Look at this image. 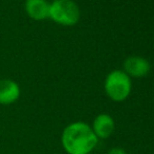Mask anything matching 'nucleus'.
Returning a JSON list of instances; mask_svg holds the SVG:
<instances>
[{"label":"nucleus","mask_w":154,"mask_h":154,"mask_svg":"<svg viewBox=\"0 0 154 154\" xmlns=\"http://www.w3.org/2000/svg\"><path fill=\"white\" fill-rule=\"evenodd\" d=\"M62 144L68 154H88L97 144V136L85 123H73L65 128Z\"/></svg>","instance_id":"f257e3e1"},{"label":"nucleus","mask_w":154,"mask_h":154,"mask_svg":"<svg viewBox=\"0 0 154 154\" xmlns=\"http://www.w3.org/2000/svg\"><path fill=\"white\" fill-rule=\"evenodd\" d=\"M63 25H73L79 21V6L72 0H54L49 5V17Z\"/></svg>","instance_id":"f03ea898"},{"label":"nucleus","mask_w":154,"mask_h":154,"mask_svg":"<svg viewBox=\"0 0 154 154\" xmlns=\"http://www.w3.org/2000/svg\"><path fill=\"white\" fill-rule=\"evenodd\" d=\"M105 88L108 95L114 101H123L128 97L131 89L130 79L123 71H112L108 75L105 83Z\"/></svg>","instance_id":"7ed1b4c3"},{"label":"nucleus","mask_w":154,"mask_h":154,"mask_svg":"<svg viewBox=\"0 0 154 154\" xmlns=\"http://www.w3.org/2000/svg\"><path fill=\"white\" fill-rule=\"evenodd\" d=\"M20 97V87L10 79L0 80V104L8 105L17 101Z\"/></svg>","instance_id":"20e7f679"},{"label":"nucleus","mask_w":154,"mask_h":154,"mask_svg":"<svg viewBox=\"0 0 154 154\" xmlns=\"http://www.w3.org/2000/svg\"><path fill=\"white\" fill-rule=\"evenodd\" d=\"M49 5L47 0H26L25 11L34 20H43L49 17Z\"/></svg>","instance_id":"39448f33"},{"label":"nucleus","mask_w":154,"mask_h":154,"mask_svg":"<svg viewBox=\"0 0 154 154\" xmlns=\"http://www.w3.org/2000/svg\"><path fill=\"white\" fill-rule=\"evenodd\" d=\"M93 132L97 136L106 138L114 130V122L108 114H101L97 116L93 122Z\"/></svg>","instance_id":"423d86ee"},{"label":"nucleus","mask_w":154,"mask_h":154,"mask_svg":"<svg viewBox=\"0 0 154 154\" xmlns=\"http://www.w3.org/2000/svg\"><path fill=\"white\" fill-rule=\"evenodd\" d=\"M125 69L133 77H143L150 69L148 61L140 57H130L125 62Z\"/></svg>","instance_id":"0eeeda50"},{"label":"nucleus","mask_w":154,"mask_h":154,"mask_svg":"<svg viewBox=\"0 0 154 154\" xmlns=\"http://www.w3.org/2000/svg\"><path fill=\"white\" fill-rule=\"evenodd\" d=\"M109 154H126V153H125V151L122 150V149L116 148V149H112V150L109 152Z\"/></svg>","instance_id":"6e6552de"},{"label":"nucleus","mask_w":154,"mask_h":154,"mask_svg":"<svg viewBox=\"0 0 154 154\" xmlns=\"http://www.w3.org/2000/svg\"><path fill=\"white\" fill-rule=\"evenodd\" d=\"M88 154H90V153H88Z\"/></svg>","instance_id":"1a4fd4ad"}]
</instances>
